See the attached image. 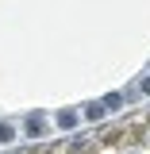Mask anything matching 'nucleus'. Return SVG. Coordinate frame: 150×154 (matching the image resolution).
Masks as SVG:
<instances>
[{"instance_id": "f03ea898", "label": "nucleus", "mask_w": 150, "mask_h": 154, "mask_svg": "<svg viewBox=\"0 0 150 154\" xmlns=\"http://www.w3.org/2000/svg\"><path fill=\"white\" fill-rule=\"evenodd\" d=\"M0 143H12V127L8 123H0Z\"/></svg>"}, {"instance_id": "f257e3e1", "label": "nucleus", "mask_w": 150, "mask_h": 154, "mask_svg": "<svg viewBox=\"0 0 150 154\" xmlns=\"http://www.w3.org/2000/svg\"><path fill=\"white\" fill-rule=\"evenodd\" d=\"M100 116H104V104H89L85 108V119H100Z\"/></svg>"}, {"instance_id": "7ed1b4c3", "label": "nucleus", "mask_w": 150, "mask_h": 154, "mask_svg": "<svg viewBox=\"0 0 150 154\" xmlns=\"http://www.w3.org/2000/svg\"><path fill=\"white\" fill-rule=\"evenodd\" d=\"M69 154H93V146H89V143H77V146H73Z\"/></svg>"}]
</instances>
